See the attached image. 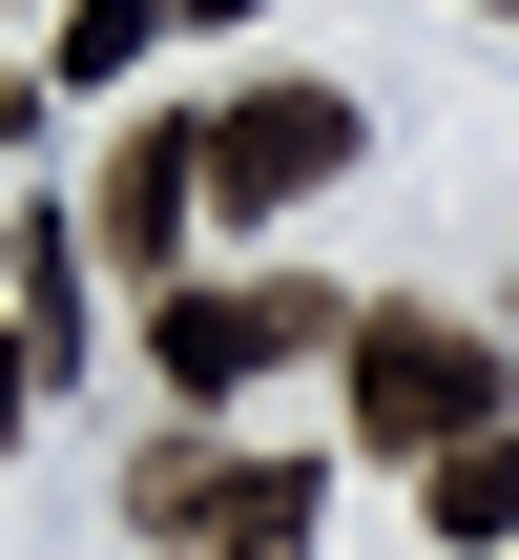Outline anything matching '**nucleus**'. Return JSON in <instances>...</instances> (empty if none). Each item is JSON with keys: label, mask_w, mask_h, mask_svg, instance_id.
<instances>
[{"label": "nucleus", "mask_w": 519, "mask_h": 560, "mask_svg": "<svg viewBox=\"0 0 519 560\" xmlns=\"http://www.w3.org/2000/svg\"><path fill=\"white\" fill-rule=\"evenodd\" d=\"M416 478H437L416 520H437L458 560H519V416H499V436H458V457H416Z\"/></svg>", "instance_id": "423d86ee"}, {"label": "nucleus", "mask_w": 519, "mask_h": 560, "mask_svg": "<svg viewBox=\"0 0 519 560\" xmlns=\"http://www.w3.org/2000/svg\"><path fill=\"white\" fill-rule=\"evenodd\" d=\"M312 499H333L312 457H229V436H166V457L125 478V520L166 560H312Z\"/></svg>", "instance_id": "f03ea898"}, {"label": "nucleus", "mask_w": 519, "mask_h": 560, "mask_svg": "<svg viewBox=\"0 0 519 560\" xmlns=\"http://www.w3.org/2000/svg\"><path fill=\"white\" fill-rule=\"evenodd\" d=\"M333 374H354V436L374 457H458V436H499V332H458V312H354L333 332Z\"/></svg>", "instance_id": "f257e3e1"}, {"label": "nucleus", "mask_w": 519, "mask_h": 560, "mask_svg": "<svg viewBox=\"0 0 519 560\" xmlns=\"http://www.w3.org/2000/svg\"><path fill=\"white\" fill-rule=\"evenodd\" d=\"M187 208H208V125H125L104 145V270H166Z\"/></svg>", "instance_id": "39448f33"}, {"label": "nucleus", "mask_w": 519, "mask_h": 560, "mask_svg": "<svg viewBox=\"0 0 519 560\" xmlns=\"http://www.w3.org/2000/svg\"><path fill=\"white\" fill-rule=\"evenodd\" d=\"M499 21H519V0H499Z\"/></svg>", "instance_id": "1a4fd4ad"}, {"label": "nucleus", "mask_w": 519, "mask_h": 560, "mask_svg": "<svg viewBox=\"0 0 519 560\" xmlns=\"http://www.w3.org/2000/svg\"><path fill=\"white\" fill-rule=\"evenodd\" d=\"M354 83H250V104H208V208L229 229H270V208H312V187H354Z\"/></svg>", "instance_id": "20e7f679"}, {"label": "nucleus", "mask_w": 519, "mask_h": 560, "mask_svg": "<svg viewBox=\"0 0 519 560\" xmlns=\"http://www.w3.org/2000/svg\"><path fill=\"white\" fill-rule=\"evenodd\" d=\"M333 332H354V291H312V270H229V291H166V312H146V353H166L187 416H229L250 374H291V353H333Z\"/></svg>", "instance_id": "7ed1b4c3"}, {"label": "nucleus", "mask_w": 519, "mask_h": 560, "mask_svg": "<svg viewBox=\"0 0 519 560\" xmlns=\"http://www.w3.org/2000/svg\"><path fill=\"white\" fill-rule=\"evenodd\" d=\"M166 21H187V0H62V83H125Z\"/></svg>", "instance_id": "0eeeda50"}, {"label": "nucleus", "mask_w": 519, "mask_h": 560, "mask_svg": "<svg viewBox=\"0 0 519 560\" xmlns=\"http://www.w3.org/2000/svg\"><path fill=\"white\" fill-rule=\"evenodd\" d=\"M0 291H21V229H0Z\"/></svg>", "instance_id": "6e6552de"}]
</instances>
